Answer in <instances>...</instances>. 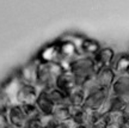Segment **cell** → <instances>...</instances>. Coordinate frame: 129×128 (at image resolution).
I'll use <instances>...</instances> for the list:
<instances>
[{"instance_id": "1", "label": "cell", "mask_w": 129, "mask_h": 128, "mask_svg": "<svg viewBox=\"0 0 129 128\" xmlns=\"http://www.w3.org/2000/svg\"><path fill=\"white\" fill-rule=\"evenodd\" d=\"M66 71L71 72L74 75L78 86H83L84 83L96 75L98 69L93 58L80 55L66 67Z\"/></svg>"}, {"instance_id": "2", "label": "cell", "mask_w": 129, "mask_h": 128, "mask_svg": "<svg viewBox=\"0 0 129 128\" xmlns=\"http://www.w3.org/2000/svg\"><path fill=\"white\" fill-rule=\"evenodd\" d=\"M64 67L61 64H46L40 62L37 71V84L40 91H48L55 87L56 80L63 73Z\"/></svg>"}, {"instance_id": "3", "label": "cell", "mask_w": 129, "mask_h": 128, "mask_svg": "<svg viewBox=\"0 0 129 128\" xmlns=\"http://www.w3.org/2000/svg\"><path fill=\"white\" fill-rule=\"evenodd\" d=\"M23 84L24 83L20 80L17 71H14L12 74H10V77L6 78L0 84V90L9 99L11 105L17 104V96H18V92L20 90V87L23 86Z\"/></svg>"}, {"instance_id": "4", "label": "cell", "mask_w": 129, "mask_h": 128, "mask_svg": "<svg viewBox=\"0 0 129 128\" xmlns=\"http://www.w3.org/2000/svg\"><path fill=\"white\" fill-rule=\"evenodd\" d=\"M57 43H59V50H60V56H61V65L66 69V67L74 59L80 56V52H79L78 47L75 46L73 42L64 40L62 37H60L57 40Z\"/></svg>"}, {"instance_id": "5", "label": "cell", "mask_w": 129, "mask_h": 128, "mask_svg": "<svg viewBox=\"0 0 129 128\" xmlns=\"http://www.w3.org/2000/svg\"><path fill=\"white\" fill-rule=\"evenodd\" d=\"M38 65L40 61L34 58L30 61H28L26 64H24L23 66H20L19 68H17V73H18L20 80L24 84L28 85H35L37 84V71H38Z\"/></svg>"}, {"instance_id": "6", "label": "cell", "mask_w": 129, "mask_h": 128, "mask_svg": "<svg viewBox=\"0 0 129 128\" xmlns=\"http://www.w3.org/2000/svg\"><path fill=\"white\" fill-rule=\"evenodd\" d=\"M40 62L46 64H61V56L59 50V43L57 41L48 43L38 52V54L35 56Z\"/></svg>"}, {"instance_id": "7", "label": "cell", "mask_w": 129, "mask_h": 128, "mask_svg": "<svg viewBox=\"0 0 129 128\" xmlns=\"http://www.w3.org/2000/svg\"><path fill=\"white\" fill-rule=\"evenodd\" d=\"M110 95L111 90H105V89H101V90L93 92V93H90L86 96L84 108L87 110H91V111H98L106 102V99L110 97Z\"/></svg>"}, {"instance_id": "8", "label": "cell", "mask_w": 129, "mask_h": 128, "mask_svg": "<svg viewBox=\"0 0 129 128\" xmlns=\"http://www.w3.org/2000/svg\"><path fill=\"white\" fill-rule=\"evenodd\" d=\"M40 90L35 85H28L23 84V86L20 87L17 96V104L25 105V104H35L37 98L40 96Z\"/></svg>"}, {"instance_id": "9", "label": "cell", "mask_w": 129, "mask_h": 128, "mask_svg": "<svg viewBox=\"0 0 129 128\" xmlns=\"http://www.w3.org/2000/svg\"><path fill=\"white\" fill-rule=\"evenodd\" d=\"M7 119L11 126L17 128H24L25 123L28 121V117L25 115V111L23 109V105L14 104L11 105L7 110Z\"/></svg>"}, {"instance_id": "10", "label": "cell", "mask_w": 129, "mask_h": 128, "mask_svg": "<svg viewBox=\"0 0 129 128\" xmlns=\"http://www.w3.org/2000/svg\"><path fill=\"white\" fill-rule=\"evenodd\" d=\"M94 78H96V80L101 89L111 90L114 83L116 82L117 75H116V73L111 67H104V68H99L97 71Z\"/></svg>"}, {"instance_id": "11", "label": "cell", "mask_w": 129, "mask_h": 128, "mask_svg": "<svg viewBox=\"0 0 129 128\" xmlns=\"http://www.w3.org/2000/svg\"><path fill=\"white\" fill-rule=\"evenodd\" d=\"M115 50L110 47H102V49L93 56L94 64L97 66V69L104 68V67H111L112 61L115 59Z\"/></svg>"}, {"instance_id": "12", "label": "cell", "mask_w": 129, "mask_h": 128, "mask_svg": "<svg viewBox=\"0 0 129 128\" xmlns=\"http://www.w3.org/2000/svg\"><path fill=\"white\" fill-rule=\"evenodd\" d=\"M55 87L59 89L60 91H62L63 93L68 95L69 92H72L75 87H78V84H77V80H75L73 74L68 72V71H64L63 73L57 78Z\"/></svg>"}, {"instance_id": "13", "label": "cell", "mask_w": 129, "mask_h": 128, "mask_svg": "<svg viewBox=\"0 0 129 128\" xmlns=\"http://www.w3.org/2000/svg\"><path fill=\"white\" fill-rule=\"evenodd\" d=\"M111 68L114 69L117 77L129 73V53L122 52V53L116 54L112 65H111Z\"/></svg>"}, {"instance_id": "14", "label": "cell", "mask_w": 129, "mask_h": 128, "mask_svg": "<svg viewBox=\"0 0 129 128\" xmlns=\"http://www.w3.org/2000/svg\"><path fill=\"white\" fill-rule=\"evenodd\" d=\"M35 105H36V108L38 109L40 114L43 115V116L51 115L53 114V111H54V108H55V104L49 99V97L47 96L46 91L40 92V96H38V98H37Z\"/></svg>"}, {"instance_id": "15", "label": "cell", "mask_w": 129, "mask_h": 128, "mask_svg": "<svg viewBox=\"0 0 129 128\" xmlns=\"http://www.w3.org/2000/svg\"><path fill=\"white\" fill-rule=\"evenodd\" d=\"M101 49H102L101 43H99L98 41L93 40V38L85 37L83 43H81V46H80V55L93 58V56L101 50Z\"/></svg>"}, {"instance_id": "16", "label": "cell", "mask_w": 129, "mask_h": 128, "mask_svg": "<svg viewBox=\"0 0 129 128\" xmlns=\"http://www.w3.org/2000/svg\"><path fill=\"white\" fill-rule=\"evenodd\" d=\"M85 99H86V93L81 86L75 87L73 91L67 95V103L72 107H84Z\"/></svg>"}, {"instance_id": "17", "label": "cell", "mask_w": 129, "mask_h": 128, "mask_svg": "<svg viewBox=\"0 0 129 128\" xmlns=\"http://www.w3.org/2000/svg\"><path fill=\"white\" fill-rule=\"evenodd\" d=\"M51 116L55 119L57 123H63L67 120L71 119V111H69V105L68 104H60L55 105L54 111Z\"/></svg>"}, {"instance_id": "18", "label": "cell", "mask_w": 129, "mask_h": 128, "mask_svg": "<svg viewBox=\"0 0 129 128\" xmlns=\"http://www.w3.org/2000/svg\"><path fill=\"white\" fill-rule=\"evenodd\" d=\"M46 93H47V96L49 97V99L55 105L68 104L67 103V95L63 93L62 91H60L59 89H56V87H53L50 90L46 91Z\"/></svg>"}, {"instance_id": "19", "label": "cell", "mask_w": 129, "mask_h": 128, "mask_svg": "<svg viewBox=\"0 0 129 128\" xmlns=\"http://www.w3.org/2000/svg\"><path fill=\"white\" fill-rule=\"evenodd\" d=\"M105 117H106L108 123L115 124V126H117V127H120V128L123 127L124 122L127 121V117L124 116L122 110H120V111H111V113L105 115Z\"/></svg>"}, {"instance_id": "20", "label": "cell", "mask_w": 129, "mask_h": 128, "mask_svg": "<svg viewBox=\"0 0 129 128\" xmlns=\"http://www.w3.org/2000/svg\"><path fill=\"white\" fill-rule=\"evenodd\" d=\"M108 104H109V110H110V113H111V111L123 110V108H124V105H125V102L121 97H117L111 93L110 97L108 98Z\"/></svg>"}, {"instance_id": "21", "label": "cell", "mask_w": 129, "mask_h": 128, "mask_svg": "<svg viewBox=\"0 0 129 128\" xmlns=\"http://www.w3.org/2000/svg\"><path fill=\"white\" fill-rule=\"evenodd\" d=\"M57 122L55 121V119L51 116V115H48V116H41V127L42 128H55L57 126Z\"/></svg>"}, {"instance_id": "22", "label": "cell", "mask_w": 129, "mask_h": 128, "mask_svg": "<svg viewBox=\"0 0 129 128\" xmlns=\"http://www.w3.org/2000/svg\"><path fill=\"white\" fill-rule=\"evenodd\" d=\"M10 122L7 119V111H0V128H10Z\"/></svg>"}, {"instance_id": "23", "label": "cell", "mask_w": 129, "mask_h": 128, "mask_svg": "<svg viewBox=\"0 0 129 128\" xmlns=\"http://www.w3.org/2000/svg\"><path fill=\"white\" fill-rule=\"evenodd\" d=\"M123 114H124V116L127 117V119H129V103H125L124 108H123Z\"/></svg>"}, {"instance_id": "24", "label": "cell", "mask_w": 129, "mask_h": 128, "mask_svg": "<svg viewBox=\"0 0 129 128\" xmlns=\"http://www.w3.org/2000/svg\"><path fill=\"white\" fill-rule=\"evenodd\" d=\"M122 128H129V119H127V121L124 122V124H123Z\"/></svg>"}, {"instance_id": "25", "label": "cell", "mask_w": 129, "mask_h": 128, "mask_svg": "<svg viewBox=\"0 0 129 128\" xmlns=\"http://www.w3.org/2000/svg\"><path fill=\"white\" fill-rule=\"evenodd\" d=\"M55 128H66V127H64V124H63V123H59Z\"/></svg>"}, {"instance_id": "26", "label": "cell", "mask_w": 129, "mask_h": 128, "mask_svg": "<svg viewBox=\"0 0 129 128\" xmlns=\"http://www.w3.org/2000/svg\"><path fill=\"white\" fill-rule=\"evenodd\" d=\"M80 128H86V127H84V126H80Z\"/></svg>"}]
</instances>
